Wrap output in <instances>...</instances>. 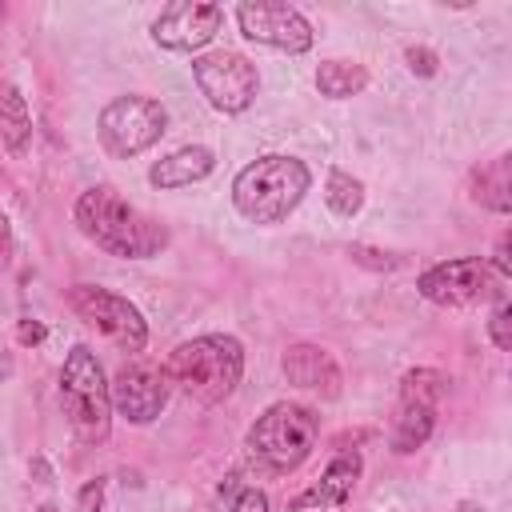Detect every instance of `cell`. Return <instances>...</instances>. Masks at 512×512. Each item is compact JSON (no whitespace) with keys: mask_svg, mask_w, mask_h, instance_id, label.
Returning <instances> with one entry per match:
<instances>
[{"mask_svg":"<svg viewBox=\"0 0 512 512\" xmlns=\"http://www.w3.org/2000/svg\"><path fill=\"white\" fill-rule=\"evenodd\" d=\"M496 272H500V276L512 272V260H508V236H500V244H496Z\"/></svg>","mask_w":512,"mask_h":512,"instance_id":"obj_27","label":"cell"},{"mask_svg":"<svg viewBox=\"0 0 512 512\" xmlns=\"http://www.w3.org/2000/svg\"><path fill=\"white\" fill-rule=\"evenodd\" d=\"M448 392V376L436 368H416L400 380V404H428L436 408V400Z\"/></svg>","mask_w":512,"mask_h":512,"instance_id":"obj_20","label":"cell"},{"mask_svg":"<svg viewBox=\"0 0 512 512\" xmlns=\"http://www.w3.org/2000/svg\"><path fill=\"white\" fill-rule=\"evenodd\" d=\"M280 372H284L288 384L320 392L324 400L340 396V384H344L336 356L328 348H320V344H288L284 356H280Z\"/></svg>","mask_w":512,"mask_h":512,"instance_id":"obj_13","label":"cell"},{"mask_svg":"<svg viewBox=\"0 0 512 512\" xmlns=\"http://www.w3.org/2000/svg\"><path fill=\"white\" fill-rule=\"evenodd\" d=\"M488 336H492V344H496L500 352L512 348V308H508L504 296L496 300V312H492V320H488Z\"/></svg>","mask_w":512,"mask_h":512,"instance_id":"obj_22","label":"cell"},{"mask_svg":"<svg viewBox=\"0 0 512 512\" xmlns=\"http://www.w3.org/2000/svg\"><path fill=\"white\" fill-rule=\"evenodd\" d=\"M224 24V8L220 4H196V0H176L168 4L156 24H152V40L160 48H172V52H196L204 48Z\"/></svg>","mask_w":512,"mask_h":512,"instance_id":"obj_11","label":"cell"},{"mask_svg":"<svg viewBox=\"0 0 512 512\" xmlns=\"http://www.w3.org/2000/svg\"><path fill=\"white\" fill-rule=\"evenodd\" d=\"M356 480H360V456L356 452H340V456H332V464L324 468V476L308 492H300L288 508L292 512H304V508H336V504H344L352 496Z\"/></svg>","mask_w":512,"mask_h":512,"instance_id":"obj_14","label":"cell"},{"mask_svg":"<svg viewBox=\"0 0 512 512\" xmlns=\"http://www.w3.org/2000/svg\"><path fill=\"white\" fill-rule=\"evenodd\" d=\"M104 508V480H88L76 496V512H100Z\"/></svg>","mask_w":512,"mask_h":512,"instance_id":"obj_24","label":"cell"},{"mask_svg":"<svg viewBox=\"0 0 512 512\" xmlns=\"http://www.w3.org/2000/svg\"><path fill=\"white\" fill-rule=\"evenodd\" d=\"M164 124H168V112H164L160 100H152V96H116L100 112L96 132H100V144L112 156L132 160L164 136Z\"/></svg>","mask_w":512,"mask_h":512,"instance_id":"obj_6","label":"cell"},{"mask_svg":"<svg viewBox=\"0 0 512 512\" xmlns=\"http://www.w3.org/2000/svg\"><path fill=\"white\" fill-rule=\"evenodd\" d=\"M316 432H320V420L312 408L280 400L264 416H256V424L248 428V452L268 472H292L308 460Z\"/></svg>","mask_w":512,"mask_h":512,"instance_id":"obj_5","label":"cell"},{"mask_svg":"<svg viewBox=\"0 0 512 512\" xmlns=\"http://www.w3.org/2000/svg\"><path fill=\"white\" fill-rule=\"evenodd\" d=\"M324 200H328V208H332L336 216H356V212H360V204H364V184H360L356 176H348V172L332 168V172H328Z\"/></svg>","mask_w":512,"mask_h":512,"instance_id":"obj_21","label":"cell"},{"mask_svg":"<svg viewBox=\"0 0 512 512\" xmlns=\"http://www.w3.org/2000/svg\"><path fill=\"white\" fill-rule=\"evenodd\" d=\"M236 20H240V32L256 44H268V48H280V52H292V56L312 48V24L288 4L244 0L236 8Z\"/></svg>","mask_w":512,"mask_h":512,"instance_id":"obj_10","label":"cell"},{"mask_svg":"<svg viewBox=\"0 0 512 512\" xmlns=\"http://www.w3.org/2000/svg\"><path fill=\"white\" fill-rule=\"evenodd\" d=\"M364 84H368V72H364V64H356V60H324V64L316 68V88H320V96H328V100H348V96H356Z\"/></svg>","mask_w":512,"mask_h":512,"instance_id":"obj_19","label":"cell"},{"mask_svg":"<svg viewBox=\"0 0 512 512\" xmlns=\"http://www.w3.org/2000/svg\"><path fill=\"white\" fill-rule=\"evenodd\" d=\"M312 172L296 156H260L232 180V204L252 224H280L308 192Z\"/></svg>","mask_w":512,"mask_h":512,"instance_id":"obj_2","label":"cell"},{"mask_svg":"<svg viewBox=\"0 0 512 512\" xmlns=\"http://www.w3.org/2000/svg\"><path fill=\"white\" fill-rule=\"evenodd\" d=\"M240 372H244V348L240 340L220 332L184 340L164 364V376H172L196 404L224 400L240 384Z\"/></svg>","mask_w":512,"mask_h":512,"instance_id":"obj_3","label":"cell"},{"mask_svg":"<svg viewBox=\"0 0 512 512\" xmlns=\"http://www.w3.org/2000/svg\"><path fill=\"white\" fill-rule=\"evenodd\" d=\"M76 228L104 252L112 256H128V260H144L156 256L168 244V232L160 220L144 216L140 208H132L116 188H88L76 200Z\"/></svg>","mask_w":512,"mask_h":512,"instance_id":"obj_1","label":"cell"},{"mask_svg":"<svg viewBox=\"0 0 512 512\" xmlns=\"http://www.w3.org/2000/svg\"><path fill=\"white\" fill-rule=\"evenodd\" d=\"M16 340H20V344H40V340H44V324L20 320V324H16Z\"/></svg>","mask_w":512,"mask_h":512,"instance_id":"obj_26","label":"cell"},{"mask_svg":"<svg viewBox=\"0 0 512 512\" xmlns=\"http://www.w3.org/2000/svg\"><path fill=\"white\" fill-rule=\"evenodd\" d=\"M0 12H4V8H0Z\"/></svg>","mask_w":512,"mask_h":512,"instance_id":"obj_31","label":"cell"},{"mask_svg":"<svg viewBox=\"0 0 512 512\" xmlns=\"http://www.w3.org/2000/svg\"><path fill=\"white\" fill-rule=\"evenodd\" d=\"M404 56H408V68H412L416 76H432V72H436V52L424 48V44H412Z\"/></svg>","mask_w":512,"mask_h":512,"instance_id":"obj_23","label":"cell"},{"mask_svg":"<svg viewBox=\"0 0 512 512\" xmlns=\"http://www.w3.org/2000/svg\"><path fill=\"white\" fill-rule=\"evenodd\" d=\"M0 140L12 156H24L32 140V116L16 84H0Z\"/></svg>","mask_w":512,"mask_h":512,"instance_id":"obj_17","label":"cell"},{"mask_svg":"<svg viewBox=\"0 0 512 512\" xmlns=\"http://www.w3.org/2000/svg\"><path fill=\"white\" fill-rule=\"evenodd\" d=\"M192 76H196L200 92L208 96V104L220 108V112H244L256 100V88H260L256 64L244 60L240 52H208V56H196L192 60Z\"/></svg>","mask_w":512,"mask_h":512,"instance_id":"obj_8","label":"cell"},{"mask_svg":"<svg viewBox=\"0 0 512 512\" xmlns=\"http://www.w3.org/2000/svg\"><path fill=\"white\" fill-rule=\"evenodd\" d=\"M432 424H436V412L428 404H400L396 416H392V432H388V444L396 452H416L428 436H432Z\"/></svg>","mask_w":512,"mask_h":512,"instance_id":"obj_18","label":"cell"},{"mask_svg":"<svg viewBox=\"0 0 512 512\" xmlns=\"http://www.w3.org/2000/svg\"><path fill=\"white\" fill-rule=\"evenodd\" d=\"M32 512H60L56 504H40V508H32Z\"/></svg>","mask_w":512,"mask_h":512,"instance_id":"obj_29","label":"cell"},{"mask_svg":"<svg viewBox=\"0 0 512 512\" xmlns=\"http://www.w3.org/2000/svg\"><path fill=\"white\" fill-rule=\"evenodd\" d=\"M512 160L508 156H496V160H488L484 168H476L472 172V200L480 204V208H488V212H512Z\"/></svg>","mask_w":512,"mask_h":512,"instance_id":"obj_16","label":"cell"},{"mask_svg":"<svg viewBox=\"0 0 512 512\" xmlns=\"http://www.w3.org/2000/svg\"><path fill=\"white\" fill-rule=\"evenodd\" d=\"M416 288H420L424 300H432L440 308H464V304H476L492 292V268L480 256L440 260V264L420 272Z\"/></svg>","mask_w":512,"mask_h":512,"instance_id":"obj_9","label":"cell"},{"mask_svg":"<svg viewBox=\"0 0 512 512\" xmlns=\"http://www.w3.org/2000/svg\"><path fill=\"white\" fill-rule=\"evenodd\" d=\"M232 512H268V496L260 492V488H244L240 496H236V508Z\"/></svg>","mask_w":512,"mask_h":512,"instance_id":"obj_25","label":"cell"},{"mask_svg":"<svg viewBox=\"0 0 512 512\" xmlns=\"http://www.w3.org/2000/svg\"><path fill=\"white\" fill-rule=\"evenodd\" d=\"M212 168H216V156L204 144H188V148H176L172 156L156 160L152 172H148V180L156 188H188V184L204 180Z\"/></svg>","mask_w":512,"mask_h":512,"instance_id":"obj_15","label":"cell"},{"mask_svg":"<svg viewBox=\"0 0 512 512\" xmlns=\"http://www.w3.org/2000/svg\"><path fill=\"white\" fill-rule=\"evenodd\" d=\"M460 512H476V508H472V504H464V508H460Z\"/></svg>","mask_w":512,"mask_h":512,"instance_id":"obj_30","label":"cell"},{"mask_svg":"<svg viewBox=\"0 0 512 512\" xmlns=\"http://www.w3.org/2000/svg\"><path fill=\"white\" fill-rule=\"evenodd\" d=\"M60 408H64L76 440H84V444H104L108 440V432H112V396H108V380H104L100 360L84 344H76L64 356Z\"/></svg>","mask_w":512,"mask_h":512,"instance_id":"obj_4","label":"cell"},{"mask_svg":"<svg viewBox=\"0 0 512 512\" xmlns=\"http://www.w3.org/2000/svg\"><path fill=\"white\" fill-rule=\"evenodd\" d=\"M112 408L128 420V424H148L160 416L164 400H168V376L152 364H124L116 372V380L108 384Z\"/></svg>","mask_w":512,"mask_h":512,"instance_id":"obj_12","label":"cell"},{"mask_svg":"<svg viewBox=\"0 0 512 512\" xmlns=\"http://www.w3.org/2000/svg\"><path fill=\"white\" fill-rule=\"evenodd\" d=\"M68 308L80 320H88L92 328H100L124 352H140L148 344V324H144L140 308L132 300L100 288V284H76V288H68Z\"/></svg>","mask_w":512,"mask_h":512,"instance_id":"obj_7","label":"cell"},{"mask_svg":"<svg viewBox=\"0 0 512 512\" xmlns=\"http://www.w3.org/2000/svg\"><path fill=\"white\" fill-rule=\"evenodd\" d=\"M8 252H12V232H8V220H4V212H0V264L8 260Z\"/></svg>","mask_w":512,"mask_h":512,"instance_id":"obj_28","label":"cell"}]
</instances>
